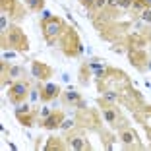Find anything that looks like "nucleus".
I'll list each match as a JSON object with an SVG mask.
<instances>
[{"label":"nucleus","mask_w":151,"mask_h":151,"mask_svg":"<svg viewBox=\"0 0 151 151\" xmlns=\"http://www.w3.org/2000/svg\"><path fill=\"white\" fill-rule=\"evenodd\" d=\"M2 47L4 49H14L19 52H25L29 49V41L27 35L23 33V29L19 25H10L6 31H2Z\"/></svg>","instance_id":"1"},{"label":"nucleus","mask_w":151,"mask_h":151,"mask_svg":"<svg viewBox=\"0 0 151 151\" xmlns=\"http://www.w3.org/2000/svg\"><path fill=\"white\" fill-rule=\"evenodd\" d=\"M97 105H99V109H101V114H103V118H105V122H107L112 130H122L128 124L126 118L122 116V112H120V109L116 107V103H107V101H103V99H97Z\"/></svg>","instance_id":"2"},{"label":"nucleus","mask_w":151,"mask_h":151,"mask_svg":"<svg viewBox=\"0 0 151 151\" xmlns=\"http://www.w3.org/2000/svg\"><path fill=\"white\" fill-rule=\"evenodd\" d=\"M58 43H60V49H62V52L66 54L68 58H76L81 52L80 35H78V31H76L72 25L64 27V31H62V35H60V39H58Z\"/></svg>","instance_id":"3"},{"label":"nucleus","mask_w":151,"mask_h":151,"mask_svg":"<svg viewBox=\"0 0 151 151\" xmlns=\"http://www.w3.org/2000/svg\"><path fill=\"white\" fill-rule=\"evenodd\" d=\"M76 124L80 126V128L83 130H91V132H101V118H99L97 111H93V109H87L83 105V107H80V111L76 112Z\"/></svg>","instance_id":"4"},{"label":"nucleus","mask_w":151,"mask_h":151,"mask_svg":"<svg viewBox=\"0 0 151 151\" xmlns=\"http://www.w3.org/2000/svg\"><path fill=\"white\" fill-rule=\"evenodd\" d=\"M64 22L58 16H47V18L41 22V29H43V35H45V41L49 45H52L54 41L60 39V35H62L64 31Z\"/></svg>","instance_id":"5"},{"label":"nucleus","mask_w":151,"mask_h":151,"mask_svg":"<svg viewBox=\"0 0 151 151\" xmlns=\"http://www.w3.org/2000/svg\"><path fill=\"white\" fill-rule=\"evenodd\" d=\"M118 101L124 105L126 109H130V111H138L139 107H143V97L142 93H139L136 87H132V83L126 85V87H122L118 91Z\"/></svg>","instance_id":"6"},{"label":"nucleus","mask_w":151,"mask_h":151,"mask_svg":"<svg viewBox=\"0 0 151 151\" xmlns=\"http://www.w3.org/2000/svg\"><path fill=\"white\" fill-rule=\"evenodd\" d=\"M66 145L68 149H76V151H83V149H91V143L85 138V130L80 126H74V128L66 130Z\"/></svg>","instance_id":"7"},{"label":"nucleus","mask_w":151,"mask_h":151,"mask_svg":"<svg viewBox=\"0 0 151 151\" xmlns=\"http://www.w3.org/2000/svg\"><path fill=\"white\" fill-rule=\"evenodd\" d=\"M29 91H31V83H29L27 80H16V81H12V85H10V89H8L10 103H12V105H22V103H25Z\"/></svg>","instance_id":"8"},{"label":"nucleus","mask_w":151,"mask_h":151,"mask_svg":"<svg viewBox=\"0 0 151 151\" xmlns=\"http://www.w3.org/2000/svg\"><path fill=\"white\" fill-rule=\"evenodd\" d=\"M118 139L122 142V145L128 147V149H142L138 134H136L134 128H130V126H124L122 130H118Z\"/></svg>","instance_id":"9"},{"label":"nucleus","mask_w":151,"mask_h":151,"mask_svg":"<svg viewBox=\"0 0 151 151\" xmlns=\"http://www.w3.org/2000/svg\"><path fill=\"white\" fill-rule=\"evenodd\" d=\"M16 118L19 120V124L23 126H35L37 122V111H33L27 103H22L16 109Z\"/></svg>","instance_id":"10"},{"label":"nucleus","mask_w":151,"mask_h":151,"mask_svg":"<svg viewBox=\"0 0 151 151\" xmlns=\"http://www.w3.org/2000/svg\"><path fill=\"white\" fill-rule=\"evenodd\" d=\"M128 58H130V62H132V66H136L138 70H147L151 64L149 54H147L145 49H130Z\"/></svg>","instance_id":"11"},{"label":"nucleus","mask_w":151,"mask_h":151,"mask_svg":"<svg viewBox=\"0 0 151 151\" xmlns=\"http://www.w3.org/2000/svg\"><path fill=\"white\" fill-rule=\"evenodd\" d=\"M0 8H2V14L10 16V18L16 19V22H19V19L23 18V14H25L23 6L19 4L18 0H0Z\"/></svg>","instance_id":"12"},{"label":"nucleus","mask_w":151,"mask_h":151,"mask_svg":"<svg viewBox=\"0 0 151 151\" xmlns=\"http://www.w3.org/2000/svg\"><path fill=\"white\" fill-rule=\"evenodd\" d=\"M52 68L49 66V64H45V62H39V60H33L31 62V76L35 78V80L39 81H47L52 76Z\"/></svg>","instance_id":"13"},{"label":"nucleus","mask_w":151,"mask_h":151,"mask_svg":"<svg viewBox=\"0 0 151 151\" xmlns=\"http://www.w3.org/2000/svg\"><path fill=\"white\" fill-rule=\"evenodd\" d=\"M60 87H58L56 83H43V85H39V97H41V101L43 103H50V101H54V99H58L60 97Z\"/></svg>","instance_id":"14"},{"label":"nucleus","mask_w":151,"mask_h":151,"mask_svg":"<svg viewBox=\"0 0 151 151\" xmlns=\"http://www.w3.org/2000/svg\"><path fill=\"white\" fill-rule=\"evenodd\" d=\"M62 122H64V112L62 111H52L47 118L41 120L39 126H41V128H45V130H56V128L62 126Z\"/></svg>","instance_id":"15"},{"label":"nucleus","mask_w":151,"mask_h":151,"mask_svg":"<svg viewBox=\"0 0 151 151\" xmlns=\"http://www.w3.org/2000/svg\"><path fill=\"white\" fill-rule=\"evenodd\" d=\"M134 116H136V120H138L139 124L145 128L147 136L151 138V107H149V105H143V107H139L138 111L134 112Z\"/></svg>","instance_id":"16"},{"label":"nucleus","mask_w":151,"mask_h":151,"mask_svg":"<svg viewBox=\"0 0 151 151\" xmlns=\"http://www.w3.org/2000/svg\"><path fill=\"white\" fill-rule=\"evenodd\" d=\"M60 99H62L64 107H74V109H80L83 107V99H81V95L78 93V91H64V93H60Z\"/></svg>","instance_id":"17"},{"label":"nucleus","mask_w":151,"mask_h":151,"mask_svg":"<svg viewBox=\"0 0 151 151\" xmlns=\"http://www.w3.org/2000/svg\"><path fill=\"white\" fill-rule=\"evenodd\" d=\"M45 149L47 151H54V149H68L66 145V139H60V138H47V143H45Z\"/></svg>","instance_id":"18"},{"label":"nucleus","mask_w":151,"mask_h":151,"mask_svg":"<svg viewBox=\"0 0 151 151\" xmlns=\"http://www.w3.org/2000/svg\"><path fill=\"white\" fill-rule=\"evenodd\" d=\"M89 74H91V64L83 62V64L80 66V74H78L81 85H87V83H89Z\"/></svg>","instance_id":"19"},{"label":"nucleus","mask_w":151,"mask_h":151,"mask_svg":"<svg viewBox=\"0 0 151 151\" xmlns=\"http://www.w3.org/2000/svg\"><path fill=\"white\" fill-rule=\"evenodd\" d=\"M14 78V74H12V66H10L8 62H2V85H6L10 80Z\"/></svg>","instance_id":"20"},{"label":"nucleus","mask_w":151,"mask_h":151,"mask_svg":"<svg viewBox=\"0 0 151 151\" xmlns=\"http://www.w3.org/2000/svg\"><path fill=\"white\" fill-rule=\"evenodd\" d=\"M147 6H149V2L147 0H130V8L132 10H136V12H145L147 10Z\"/></svg>","instance_id":"21"},{"label":"nucleus","mask_w":151,"mask_h":151,"mask_svg":"<svg viewBox=\"0 0 151 151\" xmlns=\"http://www.w3.org/2000/svg\"><path fill=\"white\" fill-rule=\"evenodd\" d=\"M25 6L31 12H41L45 8V0H25Z\"/></svg>","instance_id":"22"},{"label":"nucleus","mask_w":151,"mask_h":151,"mask_svg":"<svg viewBox=\"0 0 151 151\" xmlns=\"http://www.w3.org/2000/svg\"><path fill=\"white\" fill-rule=\"evenodd\" d=\"M111 6V0H95L93 2V6H91V10H105V8H109Z\"/></svg>","instance_id":"23"},{"label":"nucleus","mask_w":151,"mask_h":151,"mask_svg":"<svg viewBox=\"0 0 151 151\" xmlns=\"http://www.w3.org/2000/svg\"><path fill=\"white\" fill-rule=\"evenodd\" d=\"M101 138H103V147L111 149V147H112V136L109 132H103V130H101Z\"/></svg>","instance_id":"24"},{"label":"nucleus","mask_w":151,"mask_h":151,"mask_svg":"<svg viewBox=\"0 0 151 151\" xmlns=\"http://www.w3.org/2000/svg\"><path fill=\"white\" fill-rule=\"evenodd\" d=\"M74 124H76V120H64V122H62V128L64 130H70V128H74Z\"/></svg>","instance_id":"25"},{"label":"nucleus","mask_w":151,"mask_h":151,"mask_svg":"<svg viewBox=\"0 0 151 151\" xmlns=\"http://www.w3.org/2000/svg\"><path fill=\"white\" fill-rule=\"evenodd\" d=\"M50 112H52V111H49V109H47V107H43V109H41V111H39V116H41V120H43V118H47V116H49Z\"/></svg>","instance_id":"26"},{"label":"nucleus","mask_w":151,"mask_h":151,"mask_svg":"<svg viewBox=\"0 0 151 151\" xmlns=\"http://www.w3.org/2000/svg\"><path fill=\"white\" fill-rule=\"evenodd\" d=\"M80 2H81V4L85 6V8H91V6H93V2H95V0H80Z\"/></svg>","instance_id":"27"}]
</instances>
